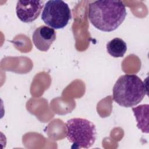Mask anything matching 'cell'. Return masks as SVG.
I'll return each instance as SVG.
<instances>
[{
  "mask_svg": "<svg viewBox=\"0 0 149 149\" xmlns=\"http://www.w3.org/2000/svg\"><path fill=\"white\" fill-rule=\"evenodd\" d=\"M126 16V9L121 1H96L88 6V16L91 23L102 31L116 30Z\"/></svg>",
  "mask_w": 149,
  "mask_h": 149,
  "instance_id": "cell-1",
  "label": "cell"
},
{
  "mask_svg": "<svg viewBox=\"0 0 149 149\" xmlns=\"http://www.w3.org/2000/svg\"><path fill=\"white\" fill-rule=\"evenodd\" d=\"M113 100L120 106L129 108L140 103L146 95L147 87L136 74L120 76L113 87Z\"/></svg>",
  "mask_w": 149,
  "mask_h": 149,
  "instance_id": "cell-2",
  "label": "cell"
},
{
  "mask_svg": "<svg viewBox=\"0 0 149 149\" xmlns=\"http://www.w3.org/2000/svg\"><path fill=\"white\" fill-rule=\"evenodd\" d=\"M66 138L72 144V148H88L96 140L95 125L90 120L80 118H72L66 123Z\"/></svg>",
  "mask_w": 149,
  "mask_h": 149,
  "instance_id": "cell-3",
  "label": "cell"
},
{
  "mask_svg": "<svg viewBox=\"0 0 149 149\" xmlns=\"http://www.w3.org/2000/svg\"><path fill=\"white\" fill-rule=\"evenodd\" d=\"M72 18L68 5L62 0H51L44 5L41 19L52 29L64 28Z\"/></svg>",
  "mask_w": 149,
  "mask_h": 149,
  "instance_id": "cell-4",
  "label": "cell"
},
{
  "mask_svg": "<svg viewBox=\"0 0 149 149\" xmlns=\"http://www.w3.org/2000/svg\"><path fill=\"white\" fill-rule=\"evenodd\" d=\"M43 5L44 1H18L16 6V15L23 22H33L40 16Z\"/></svg>",
  "mask_w": 149,
  "mask_h": 149,
  "instance_id": "cell-5",
  "label": "cell"
},
{
  "mask_svg": "<svg viewBox=\"0 0 149 149\" xmlns=\"http://www.w3.org/2000/svg\"><path fill=\"white\" fill-rule=\"evenodd\" d=\"M55 39L54 29L44 25L37 27L32 35L34 45L41 51H47Z\"/></svg>",
  "mask_w": 149,
  "mask_h": 149,
  "instance_id": "cell-6",
  "label": "cell"
},
{
  "mask_svg": "<svg viewBox=\"0 0 149 149\" xmlns=\"http://www.w3.org/2000/svg\"><path fill=\"white\" fill-rule=\"evenodd\" d=\"M148 104H143L132 108L137 127L146 133H148Z\"/></svg>",
  "mask_w": 149,
  "mask_h": 149,
  "instance_id": "cell-7",
  "label": "cell"
},
{
  "mask_svg": "<svg viewBox=\"0 0 149 149\" xmlns=\"http://www.w3.org/2000/svg\"><path fill=\"white\" fill-rule=\"evenodd\" d=\"M108 53L114 58L123 57L127 51V44L122 39L115 38L107 44Z\"/></svg>",
  "mask_w": 149,
  "mask_h": 149,
  "instance_id": "cell-8",
  "label": "cell"
}]
</instances>
